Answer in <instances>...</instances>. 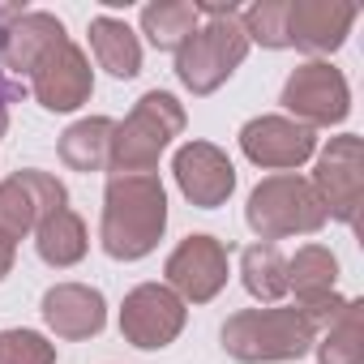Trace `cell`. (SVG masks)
Listing matches in <instances>:
<instances>
[{
	"label": "cell",
	"mask_w": 364,
	"mask_h": 364,
	"mask_svg": "<svg viewBox=\"0 0 364 364\" xmlns=\"http://www.w3.org/2000/svg\"><path fill=\"white\" fill-rule=\"evenodd\" d=\"M167 232V189L154 171L112 176L103 189V223L99 245L116 262L146 257Z\"/></svg>",
	"instance_id": "cell-1"
},
{
	"label": "cell",
	"mask_w": 364,
	"mask_h": 364,
	"mask_svg": "<svg viewBox=\"0 0 364 364\" xmlns=\"http://www.w3.org/2000/svg\"><path fill=\"white\" fill-rule=\"evenodd\" d=\"M185 103L167 90H146L133 112L116 124L112 133V154L107 167L116 176H137V171H154L159 154L171 146V137L185 133Z\"/></svg>",
	"instance_id": "cell-2"
},
{
	"label": "cell",
	"mask_w": 364,
	"mask_h": 364,
	"mask_svg": "<svg viewBox=\"0 0 364 364\" xmlns=\"http://www.w3.org/2000/svg\"><path fill=\"white\" fill-rule=\"evenodd\" d=\"M317 343V326L296 309H240L223 321V351L240 364L300 360Z\"/></svg>",
	"instance_id": "cell-3"
},
{
	"label": "cell",
	"mask_w": 364,
	"mask_h": 364,
	"mask_svg": "<svg viewBox=\"0 0 364 364\" xmlns=\"http://www.w3.org/2000/svg\"><path fill=\"white\" fill-rule=\"evenodd\" d=\"M245 223L257 232V240L274 245L283 236H313L326 228V206L313 193V185L296 171H274L249 193Z\"/></svg>",
	"instance_id": "cell-4"
},
{
	"label": "cell",
	"mask_w": 364,
	"mask_h": 364,
	"mask_svg": "<svg viewBox=\"0 0 364 364\" xmlns=\"http://www.w3.org/2000/svg\"><path fill=\"white\" fill-rule=\"evenodd\" d=\"M249 56V35L240 26V14L232 18H206L176 52V77L193 95H215Z\"/></svg>",
	"instance_id": "cell-5"
},
{
	"label": "cell",
	"mask_w": 364,
	"mask_h": 364,
	"mask_svg": "<svg viewBox=\"0 0 364 364\" xmlns=\"http://www.w3.org/2000/svg\"><path fill=\"white\" fill-rule=\"evenodd\" d=\"M309 185L321 198L326 219L360 228V206H364V141L355 133L330 137V146L317 154V171H313Z\"/></svg>",
	"instance_id": "cell-6"
},
{
	"label": "cell",
	"mask_w": 364,
	"mask_h": 364,
	"mask_svg": "<svg viewBox=\"0 0 364 364\" xmlns=\"http://www.w3.org/2000/svg\"><path fill=\"white\" fill-rule=\"evenodd\" d=\"M69 206V189L52 171L39 167H22L9 180H0V240H26L48 215Z\"/></svg>",
	"instance_id": "cell-7"
},
{
	"label": "cell",
	"mask_w": 364,
	"mask_h": 364,
	"mask_svg": "<svg viewBox=\"0 0 364 364\" xmlns=\"http://www.w3.org/2000/svg\"><path fill=\"white\" fill-rule=\"evenodd\" d=\"M65 22L48 9H22L5 31H0V86H5L14 99L26 95V82L35 73V65L60 43Z\"/></svg>",
	"instance_id": "cell-8"
},
{
	"label": "cell",
	"mask_w": 364,
	"mask_h": 364,
	"mask_svg": "<svg viewBox=\"0 0 364 364\" xmlns=\"http://www.w3.org/2000/svg\"><path fill=\"white\" fill-rule=\"evenodd\" d=\"M283 107L291 112V120H300L309 129H330V124L347 120V112H351L347 77L330 60H304L283 82Z\"/></svg>",
	"instance_id": "cell-9"
},
{
	"label": "cell",
	"mask_w": 364,
	"mask_h": 364,
	"mask_svg": "<svg viewBox=\"0 0 364 364\" xmlns=\"http://www.w3.org/2000/svg\"><path fill=\"white\" fill-rule=\"evenodd\" d=\"M185 317H189L185 300L167 283H137L120 304V334H124V343H133L141 351H159L180 338Z\"/></svg>",
	"instance_id": "cell-10"
},
{
	"label": "cell",
	"mask_w": 364,
	"mask_h": 364,
	"mask_svg": "<svg viewBox=\"0 0 364 364\" xmlns=\"http://www.w3.org/2000/svg\"><path fill=\"white\" fill-rule=\"evenodd\" d=\"M163 274L185 304H206L228 287V245L215 236H185L167 253Z\"/></svg>",
	"instance_id": "cell-11"
},
{
	"label": "cell",
	"mask_w": 364,
	"mask_h": 364,
	"mask_svg": "<svg viewBox=\"0 0 364 364\" xmlns=\"http://www.w3.org/2000/svg\"><path fill=\"white\" fill-rule=\"evenodd\" d=\"M26 90L39 99V107L48 112H77L90 95H95V69L86 60V52L73 39H60L31 73Z\"/></svg>",
	"instance_id": "cell-12"
},
{
	"label": "cell",
	"mask_w": 364,
	"mask_h": 364,
	"mask_svg": "<svg viewBox=\"0 0 364 364\" xmlns=\"http://www.w3.org/2000/svg\"><path fill=\"white\" fill-rule=\"evenodd\" d=\"M240 150L249 163H257L266 171H287V167H300L304 159H313L317 133L291 116H253L240 129Z\"/></svg>",
	"instance_id": "cell-13"
},
{
	"label": "cell",
	"mask_w": 364,
	"mask_h": 364,
	"mask_svg": "<svg viewBox=\"0 0 364 364\" xmlns=\"http://www.w3.org/2000/svg\"><path fill=\"white\" fill-rule=\"evenodd\" d=\"M171 176H176L180 193L202 210L223 206L236 189V167L215 141H185L171 159Z\"/></svg>",
	"instance_id": "cell-14"
},
{
	"label": "cell",
	"mask_w": 364,
	"mask_h": 364,
	"mask_svg": "<svg viewBox=\"0 0 364 364\" xmlns=\"http://www.w3.org/2000/svg\"><path fill=\"white\" fill-rule=\"evenodd\" d=\"M355 26L351 0H287V48L330 56Z\"/></svg>",
	"instance_id": "cell-15"
},
{
	"label": "cell",
	"mask_w": 364,
	"mask_h": 364,
	"mask_svg": "<svg viewBox=\"0 0 364 364\" xmlns=\"http://www.w3.org/2000/svg\"><path fill=\"white\" fill-rule=\"evenodd\" d=\"M39 313H43L48 330L56 338H69V343L95 338L107 326V300L90 283H56V287H48Z\"/></svg>",
	"instance_id": "cell-16"
},
{
	"label": "cell",
	"mask_w": 364,
	"mask_h": 364,
	"mask_svg": "<svg viewBox=\"0 0 364 364\" xmlns=\"http://www.w3.org/2000/svg\"><path fill=\"white\" fill-rule=\"evenodd\" d=\"M90 52H95L99 69H107V73L120 77V82H129V77L141 73V43H137V35H133L120 18L99 14V18L90 22Z\"/></svg>",
	"instance_id": "cell-17"
},
{
	"label": "cell",
	"mask_w": 364,
	"mask_h": 364,
	"mask_svg": "<svg viewBox=\"0 0 364 364\" xmlns=\"http://www.w3.org/2000/svg\"><path fill=\"white\" fill-rule=\"evenodd\" d=\"M112 133H116V120L107 116H86L77 124H69L60 133V159L69 171H103L107 167V154H112Z\"/></svg>",
	"instance_id": "cell-18"
},
{
	"label": "cell",
	"mask_w": 364,
	"mask_h": 364,
	"mask_svg": "<svg viewBox=\"0 0 364 364\" xmlns=\"http://www.w3.org/2000/svg\"><path fill=\"white\" fill-rule=\"evenodd\" d=\"M86 223H82V215L77 210H56V215H48L39 228H35V249H39V257L48 262V266H56V270H65V266H77L82 257H86Z\"/></svg>",
	"instance_id": "cell-19"
},
{
	"label": "cell",
	"mask_w": 364,
	"mask_h": 364,
	"mask_svg": "<svg viewBox=\"0 0 364 364\" xmlns=\"http://www.w3.org/2000/svg\"><path fill=\"white\" fill-rule=\"evenodd\" d=\"M364 304L360 300H343V309L334 313V321H326L317 334V364H364V326H360Z\"/></svg>",
	"instance_id": "cell-20"
},
{
	"label": "cell",
	"mask_w": 364,
	"mask_h": 364,
	"mask_svg": "<svg viewBox=\"0 0 364 364\" xmlns=\"http://www.w3.org/2000/svg\"><path fill=\"white\" fill-rule=\"evenodd\" d=\"M202 26L193 0H150L141 9V35L159 48V52H180L193 31Z\"/></svg>",
	"instance_id": "cell-21"
},
{
	"label": "cell",
	"mask_w": 364,
	"mask_h": 364,
	"mask_svg": "<svg viewBox=\"0 0 364 364\" xmlns=\"http://www.w3.org/2000/svg\"><path fill=\"white\" fill-rule=\"evenodd\" d=\"M240 279H245V291L262 304H274L287 296V257L279 253V245H249L240 253Z\"/></svg>",
	"instance_id": "cell-22"
},
{
	"label": "cell",
	"mask_w": 364,
	"mask_h": 364,
	"mask_svg": "<svg viewBox=\"0 0 364 364\" xmlns=\"http://www.w3.org/2000/svg\"><path fill=\"white\" fill-rule=\"evenodd\" d=\"M240 26L249 35V48L262 43L270 52L287 48V0H257L240 14Z\"/></svg>",
	"instance_id": "cell-23"
},
{
	"label": "cell",
	"mask_w": 364,
	"mask_h": 364,
	"mask_svg": "<svg viewBox=\"0 0 364 364\" xmlns=\"http://www.w3.org/2000/svg\"><path fill=\"white\" fill-rule=\"evenodd\" d=\"M0 364H56V343L39 330H0Z\"/></svg>",
	"instance_id": "cell-24"
},
{
	"label": "cell",
	"mask_w": 364,
	"mask_h": 364,
	"mask_svg": "<svg viewBox=\"0 0 364 364\" xmlns=\"http://www.w3.org/2000/svg\"><path fill=\"white\" fill-rule=\"evenodd\" d=\"M14 257H18V245H9V240H0V279H5V274L14 270Z\"/></svg>",
	"instance_id": "cell-25"
},
{
	"label": "cell",
	"mask_w": 364,
	"mask_h": 364,
	"mask_svg": "<svg viewBox=\"0 0 364 364\" xmlns=\"http://www.w3.org/2000/svg\"><path fill=\"white\" fill-rule=\"evenodd\" d=\"M9 103H14V95L0 86V137H5V129H9Z\"/></svg>",
	"instance_id": "cell-26"
}]
</instances>
